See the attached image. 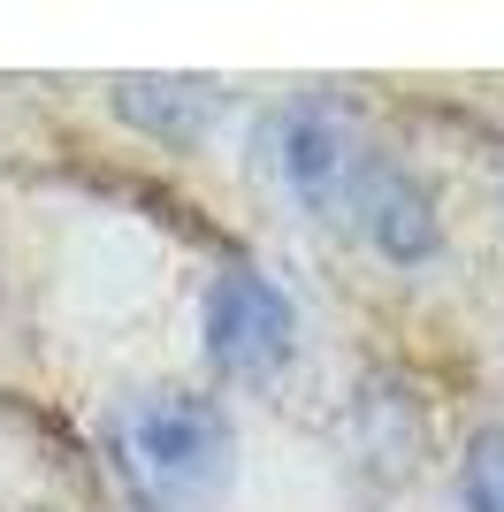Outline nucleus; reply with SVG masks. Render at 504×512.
Listing matches in <instances>:
<instances>
[{
	"mask_svg": "<svg viewBox=\"0 0 504 512\" xmlns=\"http://www.w3.org/2000/svg\"><path fill=\"white\" fill-rule=\"evenodd\" d=\"M115 100L130 107V115H161V138H199V115L214 107L207 85H153V77H138V85H115Z\"/></svg>",
	"mask_w": 504,
	"mask_h": 512,
	"instance_id": "20e7f679",
	"label": "nucleus"
},
{
	"mask_svg": "<svg viewBox=\"0 0 504 512\" xmlns=\"http://www.w3.org/2000/svg\"><path fill=\"white\" fill-rule=\"evenodd\" d=\"M298 352V306L260 268H230L207 291V360L222 375H275Z\"/></svg>",
	"mask_w": 504,
	"mask_h": 512,
	"instance_id": "7ed1b4c3",
	"label": "nucleus"
},
{
	"mask_svg": "<svg viewBox=\"0 0 504 512\" xmlns=\"http://www.w3.org/2000/svg\"><path fill=\"white\" fill-rule=\"evenodd\" d=\"M459 490H466V512H504V428H482L466 444Z\"/></svg>",
	"mask_w": 504,
	"mask_h": 512,
	"instance_id": "39448f33",
	"label": "nucleus"
},
{
	"mask_svg": "<svg viewBox=\"0 0 504 512\" xmlns=\"http://www.w3.org/2000/svg\"><path fill=\"white\" fill-rule=\"evenodd\" d=\"M283 176L321 222L367 237L382 260L413 268V260H428L443 245L436 199L420 192V176L405 161H390L382 146H367L329 107H291L283 115Z\"/></svg>",
	"mask_w": 504,
	"mask_h": 512,
	"instance_id": "f257e3e1",
	"label": "nucleus"
},
{
	"mask_svg": "<svg viewBox=\"0 0 504 512\" xmlns=\"http://www.w3.org/2000/svg\"><path fill=\"white\" fill-rule=\"evenodd\" d=\"M107 459L138 512H214L237 474V436L199 390H138L107 413Z\"/></svg>",
	"mask_w": 504,
	"mask_h": 512,
	"instance_id": "f03ea898",
	"label": "nucleus"
}]
</instances>
